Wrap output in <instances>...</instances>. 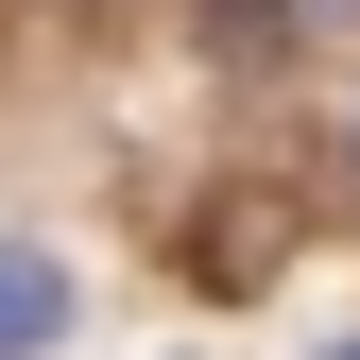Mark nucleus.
I'll use <instances>...</instances> for the list:
<instances>
[{"label": "nucleus", "mask_w": 360, "mask_h": 360, "mask_svg": "<svg viewBox=\"0 0 360 360\" xmlns=\"http://www.w3.org/2000/svg\"><path fill=\"white\" fill-rule=\"evenodd\" d=\"M34 343H69V257L0 240V360H34Z\"/></svg>", "instance_id": "nucleus-1"}, {"label": "nucleus", "mask_w": 360, "mask_h": 360, "mask_svg": "<svg viewBox=\"0 0 360 360\" xmlns=\"http://www.w3.org/2000/svg\"><path fill=\"white\" fill-rule=\"evenodd\" d=\"M292 18H360V0H275V34H292Z\"/></svg>", "instance_id": "nucleus-2"}, {"label": "nucleus", "mask_w": 360, "mask_h": 360, "mask_svg": "<svg viewBox=\"0 0 360 360\" xmlns=\"http://www.w3.org/2000/svg\"><path fill=\"white\" fill-rule=\"evenodd\" d=\"M326 360H360V343H326Z\"/></svg>", "instance_id": "nucleus-4"}, {"label": "nucleus", "mask_w": 360, "mask_h": 360, "mask_svg": "<svg viewBox=\"0 0 360 360\" xmlns=\"http://www.w3.org/2000/svg\"><path fill=\"white\" fill-rule=\"evenodd\" d=\"M343 206H360V120H343Z\"/></svg>", "instance_id": "nucleus-3"}]
</instances>
